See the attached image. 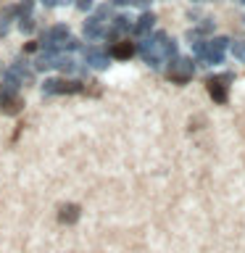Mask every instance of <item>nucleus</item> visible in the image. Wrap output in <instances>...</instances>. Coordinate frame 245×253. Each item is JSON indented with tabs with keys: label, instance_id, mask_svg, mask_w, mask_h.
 Returning a JSON list of instances; mask_svg holds the SVG:
<instances>
[{
	"label": "nucleus",
	"instance_id": "39448f33",
	"mask_svg": "<svg viewBox=\"0 0 245 253\" xmlns=\"http://www.w3.org/2000/svg\"><path fill=\"white\" fill-rule=\"evenodd\" d=\"M137 53V45L134 42H114L111 45V58H119V61H126V58H132V55Z\"/></svg>",
	"mask_w": 245,
	"mask_h": 253
},
{
	"label": "nucleus",
	"instance_id": "4468645a",
	"mask_svg": "<svg viewBox=\"0 0 245 253\" xmlns=\"http://www.w3.org/2000/svg\"><path fill=\"white\" fill-rule=\"evenodd\" d=\"M11 19H13V16H8L5 11L0 13V37L8 35V29H11Z\"/></svg>",
	"mask_w": 245,
	"mask_h": 253
},
{
	"label": "nucleus",
	"instance_id": "dca6fc26",
	"mask_svg": "<svg viewBox=\"0 0 245 253\" xmlns=\"http://www.w3.org/2000/svg\"><path fill=\"white\" fill-rule=\"evenodd\" d=\"M95 16H98V19H103V21H106L108 16H111V5H100V8H98V13H95Z\"/></svg>",
	"mask_w": 245,
	"mask_h": 253
},
{
	"label": "nucleus",
	"instance_id": "6e6552de",
	"mask_svg": "<svg viewBox=\"0 0 245 253\" xmlns=\"http://www.w3.org/2000/svg\"><path fill=\"white\" fill-rule=\"evenodd\" d=\"M103 32H106V21L103 19H98V16L87 19V24H84V37L87 40H98V37H103Z\"/></svg>",
	"mask_w": 245,
	"mask_h": 253
},
{
	"label": "nucleus",
	"instance_id": "9b49d317",
	"mask_svg": "<svg viewBox=\"0 0 245 253\" xmlns=\"http://www.w3.org/2000/svg\"><path fill=\"white\" fill-rule=\"evenodd\" d=\"M53 69H61L63 74H71V71H77L79 66H77V61L71 58V55H63V53H58V55H55V63H53Z\"/></svg>",
	"mask_w": 245,
	"mask_h": 253
},
{
	"label": "nucleus",
	"instance_id": "f3484780",
	"mask_svg": "<svg viewBox=\"0 0 245 253\" xmlns=\"http://www.w3.org/2000/svg\"><path fill=\"white\" fill-rule=\"evenodd\" d=\"M92 5H95V0H77V8H79V11H90Z\"/></svg>",
	"mask_w": 245,
	"mask_h": 253
},
{
	"label": "nucleus",
	"instance_id": "423d86ee",
	"mask_svg": "<svg viewBox=\"0 0 245 253\" xmlns=\"http://www.w3.org/2000/svg\"><path fill=\"white\" fill-rule=\"evenodd\" d=\"M0 108H3L5 116H16V114H19V111H21L19 92H13V95H0Z\"/></svg>",
	"mask_w": 245,
	"mask_h": 253
},
{
	"label": "nucleus",
	"instance_id": "f8f14e48",
	"mask_svg": "<svg viewBox=\"0 0 245 253\" xmlns=\"http://www.w3.org/2000/svg\"><path fill=\"white\" fill-rule=\"evenodd\" d=\"M229 50L237 61H245V42L243 40H229Z\"/></svg>",
	"mask_w": 245,
	"mask_h": 253
},
{
	"label": "nucleus",
	"instance_id": "4be33fe9",
	"mask_svg": "<svg viewBox=\"0 0 245 253\" xmlns=\"http://www.w3.org/2000/svg\"><path fill=\"white\" fill-rule=\"evenodd\" d=\"M240 3H243V5H245V0H240Z\"/></svg>",
	"mask_w": 245,
	"mask_h": 253
},
{
	"label": "nucleus",
	"instance_id": "1a4fd4ad",
	"mask_svg": "<svg viewBox=\"0 0 245 253\" xmlns=\"http://www.w3.org/2000/svg\"><path fill=\"white\" fill-rule=\"evenodd\" d=\"M153 24H156V16H153V13H142L140 19L132 24V32H134L137 37H145L148 32L153 29Z\"/></svg>",
	"mask_w": 245,
	"mask_h": 253
},
{
	"label": "nucleus",
	"instance_id": "f257e3e1",
	"mask_svg": "<svg viewBox=\"0 0 245 253\" xmlns=\"http://www.w3.org/2000/svg\"><path fill=\"white\" fill-rule=\"evenodd\" d=\"M193 74H195V63H193V58H171L169 61V66H166V77L171 79L174 84H187L190 79H193Z\"/></svg>",
	"mask_w": 245,
	"mask_h": 253
},
{
	"label": "nucleus",
	"instance_id": "20e7f679",
	"mask_svg": "<svg viewBox=\"0 0 245 253\" xmlns=\"http://www.w3.org/2000/svg\"><path fill=\"white\" fill-rule=\"evenodd\" d=\"M84 61H87V66H92V69H108L111 55L103 53L100 47H84Z\"/></svg>",
	"mask_w": 245,
	"mask_h": 253
},
{
	"label": "nucleus",
	"instance_id": "6ab92c4d",
	"mask_svg": "<svg viewBox=\"0 0 245 253\" xmlns=\"http://www.w3.org/2000/svg\"><path fill=\"white\" fill-rule=\"evenodd\" d=\"M114 5H134V0H111Z\"/></svg>",
	"mask_w": 245,
	"mask_h": 253
},
{
	"label": "nucleus",
	"instance_id": "aec40b11",
	"mask_svg": "<svg viewBox=\"0 0 245 253\" xmlns=\"http://www.w3.org/2000/svg\"><path fill=\"white\" fill-rule=\"evenodd\" d=\"M24 50H27V53H32V50H37V42H27V45H24Z\"/></svg>",
	"mask_w": 245,
	"mask_h": 253
},
{
	"label": "nucleus",
	"instance_id": "0eeeda50",
	"mask_svg": "<svg viewBox=\"0 0 245 253\" xmlns=\"http://www.w3.org/2000/svg\"><path fill=\"white\" fill-rule=\"evenodd\" d=\"M8 71H11V74L19 79L21 84H29L32 79H35V71H32L27 63H21V61H16V63H11V66H8Z\"/></svg>",
	"mask_w": 245,
	"mask_h": 253
},
{
	"label": "nucleus",
	"instance_id": "7ed1b4c3",
	"mask_svg": "<svg viewBox=\"0 0 245 253\" xmlns=\"http://www.w3.org/2000/svg\"><path fill=\"white\" fill-rule=\"evenodd\" d=\"M227 82H232V74H224V77H211L208 82H205V90H208L211 100L216 103V106H224L229 92H227Z\"/></svg>",
	"mask_w": 245,
	"mask_h": 253
},
{
	"label": "nucleus",
	"instance_id": "ddd939ff",
	"mask_svg": "<svg viewBox=\"0 0 245 253\" xmlns=\"http://www.w3.org/2000/svg\"><path fill=\"white\" fill-rule=\"evenodd\" d=\"M19 29L24 32V35H32V32H35V19H32V16H21Z\"/></svg>",
	"mask_w": 245,
	"mask_h": 253
},
{
	"label": "nucleus",
	"instance_id": "f03ea898",
	"mask_svg": "<svg viewBox=\"0 0 245 253\" xmlns=\"http://www.w3.org/2000/svg\"><path fill=\"white\" fill-rule=\"evenodd\" d=\"M45 95H74L84 92V82H71V79H45L42 82Z\"/></svg>",
	"mask_w": 245,
	"mask_h": 253
},
{
	"label": "nucleus",
	"instance_id": "9d476101",
	"mask_svg": "<svg viewBox=\"0 0 245 253\" xmlns=\"http://www.w3.org/2000/svg\"><path fill=\"white\" fill-rule=\"evenodd\" d=\"M58 219L63 221V224H77V221H79V206H74V203H66V206H61V211H58Z\"/></svg>",
	"mask_w": 245,
	"mask_h": 253
},
{
	"label": "nucleus",
	"instance_id": "a211bd4d",
	"mask_svg": "<svg viewBox=\"0 0 245 253\" xmlns=\"http://www.w3.org/2000/svg\"><path fill=\"white\" fill-rule=\"evenodd\" d=\"M198 29H201L203 35H208V32H213V21H211V19H205V24H201Z\"/></svg>",
	"mask_w": 245,
	"mask_h": 253
},
{
	"label": "nucleus",
	"instance_id": "412c9836",
	"mask_svg": "<svg viewBox=\"0 0 245 253\" xmlns=\"http://www.w3.org/2000/svg\"><path fill=\"white\" fill-rule=\"evenodd\" d=\"M42 3H45V5H55L58 0H42Z\"/></svg>",
	"mask_w": 245,
	"mask_h": 253
},
{
	"label": "nucleus",
	"instance_id": "2eb2a0df",
	"mask_svg": "<svg viewBox=\"0 0 245 253\" xmlns=\"http://www.w3.org/2000/svg\"><path fill=\"white\" fill-rule=\"evenodd\" d=\"M32 5H35V0H21V3H19V13L21 16H29L32 13Z\"/></svg>",
	"mask_w": 245,
	"mask_h": 253
}]
</instances>
